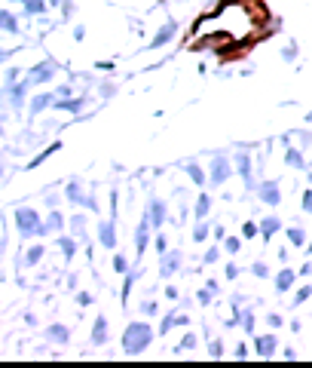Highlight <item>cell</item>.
<instances>
[{"mask_svg": "<svg viewBox=\"0 0 312 368\" xmlns=\"http://www.w3.org/2000/svg\"><path fill=\"white\" fill-rule=\"evenodd\" d=\"M49 74H52V65H49V62L37 65L34 71H31V77H25V83H22V86H18V89H15V95H22V92H25V86H31V83H43V80H46Z\"/></svg>", "mask_w": 312, "mask_h": 368, "instance_id": "3957f363", "label": "cell"}, {"mask_svg": "<svg viewBox=\"0 0 312 368\" xmlns=\"http://www.w3.org/2000/svg\"><path fill=\"white\" fill-rule=\"evenodd\" d=\"M40 255H43V249H40V245H34V249L28 252V264H37V261H40Z\"/></svg>", "mask_w": 312, "mask_h": 368, "instance_id": "d6986e66", "label": "cell"}, {"mask_svg": "<svg viewBox=\"0 0 312 368\" xmlns=\"http://www.w3.org/2000/svg\"><path fill=\"white\" fill-rule=\"evenodd\" d=\"M49 341L64 344V341H67V328H64V325H52V328H49Z\"/></svg>", "mask_w": 312, "mask_h": 368, "instance_id": "30bf717a", "label": "cell"}, {"mask_svg": "<svg viewBox=\"0 0 312 368\" xmlns=\"http://www.w3.org/2000/svg\"><path fill=\"white\" fill-rule=\"evenodd\" d=\"M269 31V15L260 0H224L193 25V46L220 56L248 49Z\"/></svg>", "mask_w": 312, "mask_h": 368, "instance_id": "6da1fadb", "label": "cell"}, {"mask_svg": "<svg viewBox=\"0 0 312 368\" xmlns=\"http://www.w3.org/2000/svg\"><path fill=\"white\" fill-rule=\"evenodd\" d=\"M172 34H175V22H169V25H165V28H162L159 34H156V37H153V43H150V46H153V49H156V46H162L165 40L172 37Z\"/></svg>", "mask_w": 312, "mask_h": 368, "instance_id": "8992f818", "label": "cell"}, {"mask_svg": "<svg viewBox=\"0 0 312 368\" xmlns=\"http://www.w3.org/2000/svg\"><path fill=\"white\" fill-rule=\"evenodd\" d=\"M178 264H181V255H172V258L165 255V258H162V273H165V276L175 273V270H178Z\"/></svg>", "mask_w": 312, "mask_h": 368, "instance_id": "9c48e42d", "label": "cell"}, {"mask_svg": "<svg viewBox=\"0 0 312 368\" xmlns=\"http://www.w3.org/2000/svg\"><path fill=\"white\" fill-rule=\"evenodd\" d=\"M227 249L230 252H239V239H227Z\"/></svg>", "mask_w": 312, "mask_h": 368, "instance_id": "83f0119b", "label": "cell"}, {"mask_svg": "<svg viewBox=\"0 0 312 368\" xmlns=\"http://www.w3.org/2000/svg\"><path fill=\"white\" fill-rule=\"evenodd\" d=\"M138 255H144V249H147V221H141V227H138Z\"/></svg>", "mask_w": 312, "mask_h": 368, "instance_id": "4fadbf2b", "label": "cell"}, {"mask_svg": "<svg viewBox=\"0 0 312 368\" xmlns=\"http://www.w3.org/2000/svg\"><path fill=\"white\" fill-rule=\"evenodd\" d=\"M59 227H62V215L52 212V215H49V230H59Z\"/></svg>", "mask_w": 312, "mask_h": 368, "instance_id": "603a6c76", "label": "cell"}, {"mask_svg": "<svg viewBox=\"0 0 312 368\" xmlns=\"http://www.w3.org/2000/svg\"><path fill=\"white\" fill-rule=\"evenodd\" d=\"M92 338H95V344H104V338H107V322L98 316V322H95V328H92Z\"/></svg>", "mask_w": 312, "mask_h": 368, "instance_id": "ba28073f", "label": "cell"}, {"mask_svg": "<svg viewBox=\"0 0 312 368\" xmlns=\"http://www.w3.org/2000/svg\"><path fill=\"white\" fill-rule=\"evenodd\" d=\"M275 230H279V218H266V221H263V233L272 236Z\"/></svg>", "mask_w": 312, "mask_h": 368, "instance_id": "e0dca14e", "label": "cell"}, {"mask_svg": "<svg viewBox=\"0 0 312 368\" xmlns=\"http://www.w3.org/2000/svg\"><path fill=\"white\" fill-rule=\"evenodd\" d=\"M288 236H291L294 245H303V233H300V230H288Z\"/></svg>", "mask_w": 312, "mask_h": 368, "instance_id": "cb8c5ba5", "label": "cell"}, {"mask_svg": "<svg viewBox=\"0 0 312 368\" xmlns=\"http://www.w3.org/2000/svg\"><path fill=\"white\" fill-rule=\"evenodd\" d=\"M150 215H153V224H162V203H159V200H153Z\"/></svg>", "mask_w": 312, "mask_h": 368, "instance_id": "2e32d148", "label": "cell"}, {"mask_svg": "<svg viewBox=\"0 0 312 368\" xmlns=\"http://www.w3.org/2000/svg\"><path fill=\"white\" fill-rule=\"evenodd\" d=\"M98 233H101V242H104V245H114V224H110V221L101 224V230H98Z\"/></svg>", "mask_w": 312, "mask_h": 368, "instance_id": "8fae6325", "label": "cell"}, {"mask_svg": "<svg viewBox=\"0 0 312 368\" xmlns=\"http://www.w3.org/2000/svg\"><path fill=\"white\" fill-rule=\"evenodd\" d=\"M114 267H117L120 273H125V258H120V255H117V258H114Z\"/></svg>", "mask_w": 312, "mask_h": 368, "instance_id": "d4e9b609", "label": "cell"}, {"mask_svg": "<svg viewBox=\"0 0 312 368\" xmlns=\"http://www.w3.org/2000/svg\"><path fill=\"white\" fill-rule=\"evenodd\" d=\"M153 341V331L147 322H132L125 328V335H123V347H125V353H141V350Z\"/></svg>", "mask_w": 312, "mask_h": 368, "instance_id": "7a4b0ae2", "label": "cell"}, {"mask_svg": "<svg viewBox=\"0 0 312 368\" xmlns=\"http://www.w3.org/2000/svg\"><path fill=\"white\" fill-rule=\"evenodd\" d=\"M0 28H3V31H18V25H15V19L9 12H0Z\"/></svg>", "mask_w": 312, "mask_h": 368, "instance_id": "5bb4252c", "label": "cell"}, {"mask_svg": "<svg viewBox=\"0 0 312 368\" xmlns=\"http://www.w3.org/2000/svg\"><path fill=\"white\" fill-rule=\"evenodd\" d=\"M15 221H18V227H22L25 233L40 230V227H37V215L31 212V209H18V212H15Z\"/></svg>", "mask_w": 312, "mask_h": 368, "instance_id": "277c9868", "label": "cell"}, {"mask_svg": "<svg viewBox=\"0 0 312 368\" xmlns=\"http://www.w3.org/2000/svg\"><path fill=\"white\" fill-rule=\"evenodd\" d=\"M291 283H294V270H282V273H279V279H275V286H279V292H285Z\"/></svg>", "mask_w": 312, "mask_h": 368, "instance_id": "7c38bea8", "label": "cell"}, {"mask_svg": "<svg viewBox=\"0 0 312 368\" xmlns=\"http://www.w3.org/2000/svg\"><path fill=\"white\" fill-rule=\"evenodd\" d=\"M272 350H275V338H272V335H266V338L257 341V353H260V356H272Z\"/></svg>", "mask_w": 312, "mask_h": 368, "instance_id": "5b68a950", "label": "cell"}, {"mask_svg": "<svg viewBox=\"0 0 312 368\" xmlns=\"http://www.w3.org/2000/svg\"><path fill=\"white\" fill-rule=\"evenodd\" d=\"M59 245H62V249H64V255H67V258H70L73 252H77V245H73V239H62Z\"/></svg>", "mask_w": 312, "mask_h": 368, "instance_id": "ffe728a7", "label": "cell"}, {"mask_svg": "<svg viewBox=\"0 0 312 368\" xmlns=\"http://www.w3.org/2000/svg\"><path fill=\"white\" fill-rule=\"evenodd\" d=\"M190 175H193L196 181H202V169H199V166H190Z\"/></svg>", "mask_w": 312, "mask_h": 368, "instance_id": "4316f807", "label": "cell"}, {"mask_svg": "<svg viewBox=\"0 0 312 368\" xmlns=\"http://www.w3.org/2000/svg\"><path fill=\"white\" fill-rule=\"evenodd\" d=\"M49 98H52V95H37V101L31 104V108H34V111H43V108H46V101H49Z\"/></svg>", "mask_w": 312, "mask_h": 368, "instance_id": "7402d4cb", "label": "cell"}, {"mask_svg": "<svg viewBox=\"0 0 312 368\" xmlns=\"http://www.w3.org/2000/svg\"><path fill=\"white\" fill-rule=\"evenodd\" d=\"M205 212H208V197H199V203H196V215L202 218Z\"/></svg>", "mask_w": 312, "mask_h": 368, "instance_id": "ac0fdd59", "label": "cell"}, {"mask_svg": "<svg viewBox=\"0 0 312 368\" xmlns=\"http://www.w3.org/2000/svg\"><path fill=\"white\" fill-rule=\"evenodd\" d=\"M263 200H266V203H279V187H275V184H266V187H263Z\"/></svg>", "mask_w": 312, "mask_h": 368, "instance_id": "9a60e30c", "label": "cell"}, {"mask_svg": "<svg viewBox=\"0 0 312 368\" xmlns=\"http://www.w3.org/2000/svg\"><path fill=\"white\" fill-rule=\"evenodd\" d=\"M181 347H184V350H187V347H196V338H193V335H187V338H184V344H181Z\"/></svg>", "mask_w": 312, "mask_h": 368, "instance_id": "484cf974", "label": "cell"}, {"mask_svg": "<svg viewBox=\"0 0 312 368\" xmlns=\"http://www.w3.org/2000/svg\"><path fill=\"white\" fill-rule=\"evenodd\" d=\"M22 3H28L31 12H43V0H22Z\"/></svg>", "mask_w": 312, "mask_h": 368, "instance_id": "44dd1931", "label": "cell"}, {"mask_svg": "<svg viewBox=\"0 0 312 368\" xmlns=\"http://www.w3.org/2000/svg\"><path fill=\"white\" fill-rule=\"evenodd\" d=\"M227 175H230V163L227 160H214V175H211V178L214 181H224Z\"/></svg>", "mask_w": 312, "mask_h": 368, "instance_id": "52a82bcc", "label": "cell"}]
</instances>
